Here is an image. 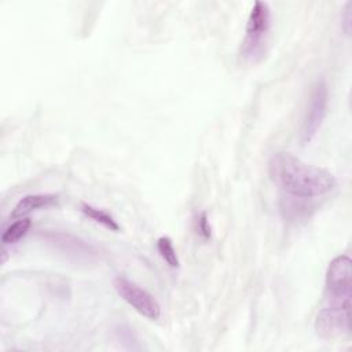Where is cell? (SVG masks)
<instances>
[{"label": "cell", "mask_w": 352, "mask_h": 352, "mask_svg": "<svg viewBox=\"0 0 352 352\" xmlns=\"http://www.w3.org/2000/svg\"><path fill=\"white\" fill-rule=\"evenodd\" d=\"M271 180L287 195L316 198L330 192L337 180L329 170L307 164L290 153H275L268 161Z\"/></svg>", "instance_id": "cell-1"}, {"label": "cell", "mask_w": 352, "mask_h": 352, "mask_svg": "<svg viewBox=\"0 0 352 352\" xmlns=\"http://www.w3.org/2000/svg\"><path fill=\"white\" fill-rule=\"evenodd\" d=\"M271 29V10L267 3L256 1L250 10L246 34L241 44V58L246 62L256 63L264 54Z\"/></svg>", "instance_id": "cell-2"}, {"label": "cell", "mask_w": 352, "mask_h": 352, "mask_svg": "<svg viewBox=\"0 0 352 352\" xmlns=\"http://www.w3.org/2000/svg\"><path fill=\"white\" fill-rule=\"evenodd\" d=\"M351 258L346 254L334 257L326 270L324 298L327 307L351 309Z\"/></svg>", "instance_id": "cell-3"}, {"label": "cell", "mask_w": 352, "mask_h": 352, "mask_svg": "<svg viewBox=\"0 0 352 352\" xmlns=\"http://www.w3.org/2000/svg\"><path fill=\"white\" fill-rule=\"evenodd\" d=\"M327 102H329V89L324 78L316 80L311 91L309 104L300 128V140L302 144H308L314 140L319 132L323 120L327 114Z\"/></svg>", "instance_id": "cell-4"}, {"label": "cell", "mask_w": 352, "mask_h": 352, "mask_svg": "<svg viewBox=\"0 0 352 352\" xmlns=\"http://www.w3.org/2000/svg\"><path fill=\"white\" fill-rule=\"evenodd\" d=\"M113 286L118 296L125 300L135 311L150 320H157L161 316V307L158 301L147 290L142 289L136 283L124 276H117L113 280Z\"/></svg>", "instance_id": "cell-5"}, {"label": "cell", "mask_w": 352, "mask_h": 352, "mask_svg": "<svg viewBox=\"0 0 352 352\" xmlns=\"http://www.w3.org/2000/svg\"><path fill=\"white\" fill-rule=\"evenodd\" d=\"M315 330L324 340H336L349 334V309L324 307L316 315Z\"/></svg>", "instance_id": "cell-6"}, {"label": "cell", "mask_w": 352, "mask_h": 352, "mask_svg": "<svg viewBox=\"0 0 352 352\" xmlns=\"http://www.w3.org/2000/svg\"><path fill=\"white\" fill-rule=\"evenodd\" d=\"M58 202V195L55 194H29L18 201L14 206L12 217H26L30 212L52 206Z\"/></svg>", "instance_id": "cell-7"}, {"label": "cell", "mask_w": 352, "mask_h": 352, "mask_svg": "<svg viewBox=\"0 0 352 352\" xmlns=\"http://www.w3.org/2000/svg\"><path fill=\"white\" fill-rule=\"evenodd\" d=\"M48 238H51L56 245H59L63 250L70 252L73 254H84V256H89L91 254V249L89 246H87L82 241L70 236V235H65V234H50L47 235Z\"/></svg>", "instance_id": "cell-8"}, {"label": "cell", "mask_w": 352, "mask_h": 352, "mask_svg": "<svg viewBox=\"0 0 352 352\" xmlns=\"http://www.w3.org/2000/svg\"><path fill=\"white\" fill-rule=\"evenodd\" d=\"M81 212L87 217L94 220L95 223H99L103 227H106L107 230H110V231H120V226H118L117 220L110 213H107L106 210L95 208V206L88 205V204H81Z\"/></svg>", "instance_id": "cell-9"}, {"label": "cell", "mask_w": 352, "mask_h": 352, "mask_svg": "<svg viewBox=\"0 0 352 352\" xmlns=\"http://www.w3.org/2000/svg\"><path fill=\"white\" fill-rule=\"evenodd\" d=\"M32 226V221L29 217H21L16 221L11 223L1 234V242L4 245H10V243H15L18 242L21 238H23L29 228Z\"/></svg>", "instance_id": "cell-10"}, {"label": "cell", "mask_w": 352, "mask_h": 352, "mask_svg": "<svg viewBox=\"0 0 352 352\" xmlns=\"http://www.w3.org/2000/svg\"><path fill=\"white\" fill-rule=\"evenodd\" d=\"M157 249L158 253L161 254V257L165 260V263L172 267V268H177L179 267V257L177 253L173 248L172 239L169 236H161L157 241Z\"/></svg>", "instance_id": "cell-11"}, {"label": "cell", "mask_w": 352, "mask_h": 352, "mask_svg": "<svg viewBox=\"0 0 352 352\" xmlns=\"http://www.w3.org/2000/svg\"><path fill=\"white\" fill-rule=\"evenodd\" d=\"M197 232L199 234V236L205 241L210 239V235H212V228H210V224H209V219H208V214L206 212H202L199 213V216L197 217Z\"/></svg>", "instance_id": "cell-12"}, {"label": "cell", "mask_w": 352, "mask_h": 352, "mask_svg": "<svg viewBox=\"0 0 352 352\" xmlns=\"http://www.w3.org/2000/svg\"><path fill=\"white\" fill-rule=\"evenodd\" d=\"M342 29L346 34H351V25H352V3L348 1L342 10Z\"/></svg>", "instance_id": "cell-13"}]
</instances>
